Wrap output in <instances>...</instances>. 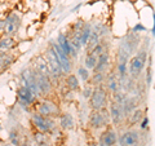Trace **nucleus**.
I'll return each mask as SVG.
<instances>
[{
    "instance_id": "f257e3e1",
    "label": "nucleus",
    "mask_w": 155,
    "mask_h": 146,
    "mask_svg": "<svg viewBox=\"0 0 155 146\" xmlns=\"http://www.w3.org/2000/svg\"><path fill=\"white\" fill-rule=\"evenodd\" d=\"M147 62V52L145 49H141L137 52V55H134L128 62V75L130 78H138L141 75V72L146 67Z\"/></svg>"
},
{
    "instance_id": "f03ea898",
    "label": "nucleus",
    "mask_w": 155,
    "mask_h": 146,
    "mask_svg": "<svg viewBox=\"0 0 155 146\" xmlns=\"http://www.w3.org/2000/svg\"><path fill=\"white\" fill-rule=\"evenodd\" d=\"M107 97L109 92L106 91L105 87L102 85H97L93 87V92L89 97V106L92 110H101L106 108L107 105Z\"/></svg>"
},
{
    "instance_id": "7ed1b4c3",
    "label": "nucleus",
    "mask_w": 155,
    "mask_h": 146,
    "mask_svg": "<svg viewBox=\"0 0 155 146\" xmlns=\"http://www.w3.org/2000/svg\"><path fill=\"white\" fill-rule=\"evenodd\" d=\"M109 123H110V114L106 108L101 110H92L89 115V125L92 128L100 129L102 127H106Z\"/></svg>"
},
{
    "instance_id": "20e7f679",
    "label": "nucleus",
    "mask_w": 155,
    "mask_h": 146,
    "mask_svg": "<svg viewBox=\"0 0 155 146\" xmlns=\"http://www.w3.org/2000/svg\"><path fill=\"white\" fill-rule=\"evenodd\" d=\"M45 60L48 62V65H49V69H51V72H52V76L53 78H60L64 74V71H62V66H61V61L60 58H58L56 51L53 49V47H48V49L45 51Z\"/></svg>"
},
{
    "instance_id": "39448f33",
    "label": "nucleus",
    "mask_w": 155,
    "mask_h": 146,
    "mask_svg": "<svg viewBox=\"0 0 155 146\" xmlns=\"http://www.w3.org/2000/svg\"><path fill=\"white\" fill-rule=\"evenodd\" d=\"M31 123L34 124L38 131L40 132H44V133H48L54 128V119L53 118H47V116H43L39 113H32L31 115Z\"/></svg>"
},
{
    "instance_id": "423d86ee",
    "label": "nucleus",
    "mask_w": 155,
    "mask_h": 146,
    "mask_svg": "<svg viewBox=\"0 0 155 146\" xmlns=\"http://www.w3.org/2000/svg\"><path fill=\"white\" fill-rule=\"evenodd\" d=\"M36 113H39L43 116H47V118H53V119H54L56 116H60V114H61L57 104H54V102H52V101H48V100L39 102V105L36 108Z\"/></svg>"
},
{
    "instance_id": "0eeeda50",
    "label": "nucleus",
    "mask_w": 155,
    "mask_h": 146,
    "mask_svg": "<svg viewBox=\"0 0 155 146\" xmlns=\"http://www.w3.org/2000/svg\"><path fill=\"white\" fill-rule=\"evenodd\" d=\"M120 146H141V133L137 129H128L120 136Z\"/></svg>"
},
{
    "instance_id": "6e6552de",
    "label": "nucleus",
    "mask_w": 155,
    "mask_h": 146,
    "mask_svg": "<svg viewBox=\"0 0 155 146\" xmlns=\"http://www.w3.org/2000/svg\"><path fill=\"white\" fill-rule=\"evenodd\" d=\"M19 25H21V19H19V16L16 13H9L8 16L4 19V30L3 32L7 36H12L17 32V30L19 28Z\"/></svg>"
},
{
    "instance_id": "1a4fd4ad",
    "label": "nucleus",
    "mask_w": 155,
    "mask_h": 146,
    "mask_svg": "<svg viewBox=\"0 0 155 146\" xmlns=\"http://www.w3.org/2000/svg\"><path fill=\"white\" fill-rule=\"evenodd\" d=\"M17 97H18V102L21 104V106H23V109H27L28 106L34 105L38 100V97L25 85L19 87L17 89Z\"/></svg>"
},
{
    "instance_id": "9d476101",
    "label": "nucleus",
    "mask_w": 155,
    "mask_h": 146,
    "mask_svg": "<svg viewBox=\"0 0 155 146\" xmlns=\"http://www.w3.org/2000/svg\"><path fill=\"white\" fill-rule=\"evenodd\" d=\"M107 110H109V114H110V120L113 121V124L119 125L124 121L125 115H124V111H123V108H122V104L111 101Z\"/></svg>"
},
{
    "instance_id": "9b49d317",
    "label": "nucleus",
    "mask_w": 155,
    "mask_h": 146,
    "mask_svg": "<svg viewBox=\"0 0 155 146\" xmlns=\"http://www.w3.org/2000/svg\"><path fill=\"white\" fill-rule=\"evenodd\" d=\"M51 45L53 47V49L56 51L58 58H60L61 61V66H62V71H64V74H70L71 72V69H72V65H71V60H70V56H67L66 53L61 49V47L57 44V41H52Z\"/></svg>"
},
{
    "instance_id": "f8f14e48",
    "label": "nucleus",
    "mask_w": 155,
    "mask_h": 146,
    "mask_svg": "<svg viewBox=\"0 0 155 146\" xmlns=\"http://www.w3.org/2000/svg\"><path fill=\"white\" fill-rule=\"evenodd\" d=\"M35 70V69H34ZM35 75H36V84H38V88L40 91V95L41 96H47L52 92V78L47 76V75H43L40 72H38L35 70Z\"/></svg>"
},
{
    "instance_id": "ddd939ff",
    "label": "nucleus",
    "mask_w": 155,
    "mask_h": 146,
    "mask_svg": "<svg viewBox=\"0 0 155 146\" xmlns=\"http://www.w3.org/2000/svg\"><path fill=\"white\" fill-rule=\"evenodd\" d=\"M57 44L61 47V49L64 51L67 56H70L72 58H75L78 56V51L75 49V48L71 47L70 39H69V36H67L66 34H64V32L58 34V36H57Z\"/></svg>"
},
{
    "instance_id": "4468645a",
    "label": "nucleus",
    "mask_w": 155,
    "mask_h": 146,
    "mask_svg": "<svg viewBox=\"0 0 155 146\" xmlns=\"http://www.w3.org/2000/svg\"><path fill=\"white\" fill-rule=\"evenodd\" d=\"M116 141H118V134L114 129L106 128L100 136L98 145L100 146H115Z\"/></svg>"
},
{
    "instance_id": "2eb2a0df",
    "label": "nucleus",
    "mask_w": 155,
    "mask_h": 146,
    "mask_svg": "<svg viewBox=\"0 0 155 146\" xmlns=\"http://www.w3.org/2000/svg\"><path fill=\"white\" fill-rule=\"evenodd\" d=\"M109 65H110V55L109 52H104L97 57V64L96 67L93 69V72H105L109 70Z\"/></svg>"
},
{
    "instance_id": "dca6fc26",
    "label": "nucleus",
    "mask_w": 155,
    "mask_h": 146,
    "mask_svg": "<svg viewBox=\"0 0 155 146\" xmlns=\"http://www.w3.org/2000/svg\"><path fill=\"white\" fill-rule=\"evenodd\" d=\"M106 91L110 92L111 95L118 92L120 88V80H119V76L116 72H110L109 75H106Z\"/></svg>"
},
{
    "instance_id": "f3484780",
    "label": "nucleus",
    "mask_w": 155,
    "mask_h": 146,
    "mask_svg": "<svg viewBox=\"0 0 155 146\" xmlns=\"http://www.w3.org/2000/svg\"><path fill=\"white\" fill-rule=\"evenodd\" d=\"M35 70L38 72H40L43 75H47L49 78H53L52 76V72H51V69H49V65L44 57H38L35 60Z\"/></svg>"
},
{
    "instance_id": "a211bd4d",
    "label": "nucleus",
    "mask_w": 155,
    "mask_h": 146,
    "mask_svg": "<svg viewBox=\"0 0 155 146\" xmlns=\"http://www.w3.org/2000/svg\"><path fill=\"white\" fill-rule=\"evenodd\" d=\"M60 127L65 131H70L74 128L75 125V121H74V118L70 113H61L60 114Z\"/></svg>"
},
{
    "instance_id": "6ab92c4d",
    "label": "nucleus",
    "mask_w": 155,
    "mask_h": 146,
    "mask_svg": "<svg viewBox=\"0 0 155 146\" xmlns=\"http://www.w3.org/2000/svg\"><path fill=\"white\" fill-rule=\"evenodd\" d=\"M122 108H123L125 118H128V116L130 115V113L137 109V101H136L134 98H132V97H125V98L123 100V102H122Z\"/></svg>"
},
{
    "instance_id": "aec40b11",
    "label": "nucleus",
    "mask_w": 155,
    "mask_h": 146,
    "mask_svg": "<svg viewBox=\"0 0 155 146\" xmlns=\"http://www.w3.org/2000/svg\"><path fill=\"white\" fill-rule=\"evenodd\" d=\"M65 84L70 91L75 92L80 89V80L78 79V76L74 74H67L65 79Z\"/></svg>"
},
{
    "instance_id": "412c9836",
    "label": "nucleus",
    "mask_w": 155,
    "mask_h": 146,
    "mask_svg": "<svg viewBox=\"0 0 155 146\" xmlns=\"http://www.w3.org/2000/svg\"><path fill=\"white\" fill-rule=\"evenodd\" d=\"M143 116H145V115H143V110H142V109H138V108H137L136 110H133L132 113H130V115L128 116L130 125H137V124H140Z\"/></svg>"
},
{
    "instance_id": "4be33fe9",
    "label": "nucleus",
    "mask_w": 155,
    "mask_h": 146,
    "mask_svg": "<svg viewBox=\"0 0 155 146\" xmlns=\"http://www.w3.org/2000/svg\"><path fill=\"white\" fill-rule=\"evenodd\" d=\"M100 39H101V36H100L98 31L92 28V32H91L89 39H88V41H87V45H85V47H87V52L92 51V48L98 44V43H100Z\"/></svg>"
},
{
    "instance_id": "5701e85b",
    "label": "nucleus",
    "mask_w": 155,
    "mask_h": 146,
    "mask_svg": "<svg viewBox=\"0 0 155 146\" xmlns=\"http://www.w3.org/2000/svg\"><path fill=\"white\" fill-rule=\"evenodd\" d=\"M14 47V39L12 36H4L0 39V51L2 52H8Z\"/></svg>"
},
{
    "instance_id": "b1692460",
    "label": "nucleus",
    "mask_w": 155,
    "mask_h": 146,
    "mask_svg": "<svg viewBox=\"0 0 155 146\" xmlns=\"http://www.w3.org/2000/svg\"><path fill=\"white\" fill-rule=\"evenodd\" d=\"M105 79H106V74L105 72H93L91 75V84L93 87H97V85H102L105 83Z\"/></svg>"
},
{
    "instance_id": "393cba45",
    "label": "nucleus",
    "mask_w": 155,
    "mask_h": 146,
    "mask_svg": "<svg viewBox=\"0 0 155 146\" xmlns=\"http://www.w3.org/2000/svg\"><path fill=\"white\" fill-rule=\"evenodd\" d=\"M91 32H92L91 25L85 23L84 27L81 28V31H80V43H81V47H85L87 45V41H88V39H89Z\"/></svg>"
},
{
    "instance_id": "a878e982",
    "label": "nucleus",
    "mask_w": 155,
    "mask_h": 146,
    "mask_svg": "<svg viewBox=\"0 0 155 146\" xmlns=\"http://www.w3.org/2000/svg\"><path fill=\"white\" fill-rule=\"evenodd\" d=\"M96 64H97V57L88 52L85 56V60H84V67L88 70H93L96 67Z\"/></svg>"
},
{
    "instance_id": "bb28decb",
    "label": "nucleus",
    "mask_w": 155,
    "mask_h": 146,
    "mask_svg": "<svg viewBox=\"0 0 155 146\" xmlns=\"http://www.w3.org/2000/svg\"><path fill=\"white\" fill-rule=\"evenodd\" d=\"M78 76H80L83 81H89L91 72L88 69H85V67H79V69H78Z\"/></svg>"
},
{
    "instance_id": "cd10ccee",
    "label": "nucleus",
    "mask_w": 155,
    "mask_h": 146,
    "mask_svg": "<svg viewBox=\"0 0 155 146\" xmlns=\"http://www.w3.org/2000/svg\"><path fill=\"white\" fill-rule=\"evenodd\" d=\"M9 140H11V144L13 146H21V140H19V134L16 131H12L9 133Z\"/></svg>"
},
{
    "instance_id": "c85d7f7f",
    "label": "nucleus",
    "mask_w": 155,
    "mask_h": 146,
    "mask_svg": "<svg viewBox=\"0 0 155 146\" xmlns=\"http://www.w3.org/2000/svg\"><path fill=\"white\" fill-rule=\"evenodd\" d=\"M105 52V45H104V43H98L97 45H94L93 48H92V51H89V53H92V55H94L96 57H98L101 53H104Z\"/></svg>"
},
{
    "instance_id": "c756f323",
    "label": "nucleus",
    "mask_w": 155,
    "mask_h": 146,
    "mask_svg": "<svg viewBox=\"0 0 155 146\" xmlns=\"http://www.w3.org/2000/svg\"><path fill=\"white\" fill-rule=\"evenodd\" d=\"M34 140H35V142L39 145V144H43L47 141V134L44 132H40V131H36L35 133H34Z\"/></svg>"
},
{
    "instance_id": "7c9ffc66",
    "label": "nucleus",
    "mask_w": 155,
    "mask_h": 146,
    "mask_svg": "<svg viewBox=\"0 0 155 146\" xmlns=\"http://www.w3.org/2000/svg\"><path fill=\"white\" fill-rule=\"evenodd\" d=\"M92 92H93V88H92V85H88L87 84L84 87V91H83V96L85 97V98H89L91 95H92Z\"/></svg>"
},
{
    "instance_id": "2f4dec72",
    "label": "nucleus",
    "mask_w": 155,
    "mask_h": 146,
    "mask_svg": "<svg viewBox=\"0 0 155 146\" xmlns=\"http://www.w3.org/2000/svg\"><path fill=\"white\" fill-rule=\"evenodd\" d=\"M147 125H149V118L147 116H143L142 120H141V123H140V129H146L147 128Z\"/></svg>"
},
{
    "instance_id": "473e14b6",
    "label": "nucleus",
    "mask_w": 155,
    "mask_h": 146,
    "mask_svg": "<svg viewBox=\"0 0 155 146\" xmlns=\"http://www.w3.org/2000/svg\"><path fill=\"white\" fill-rule=\"evenodd\" d=\"M146 84L150 85L151 84V69L147 70V75H146Z\"/></svg>"
},
{
    "instance_id": "72a5a7b5",
    "label": "nucleus",
    "mask_w": 155,
    "mask_h": 146,
    "mask_svg": "<svg viewBox=\"0 0 155 146\" xmlns=\"http://www.w3.org/2000/svg\"><path fill=\"white\" fill-rule=\"evenodd\" d=\"M138 30L145 31V27H143L142 25H137V26H134V28H133V32H138Z\"/></svg>"
},
{
    "instance_id": "f704fd0d",
    "label": "nucleus",
    "mask_w": 155,
    "mask_h": 146,
    "mask_svg": "<svg viewBox=\"0 0 155 146\" xmlns=\"http://www.w3.org/2000/svg\"><path fill=\"white\" fill-rule=\"evenodd\" d=\"M4 30V19H0V32H3Z\"/></svg>"
},
{
    "instance_id": "c9c22d12",
    "label": "nucleus",
    "mask_w": 155,
    "mask_h": 146,
    "mask_svg": "<svg viewBox=\"0 0 155 146\" xmlns=\"http://www.w3.org/2000/svg\"><path fill=\"white\" fill-rule=\"evenodd\" d=\"M153 17H154V26H153V35L155 36V13L153 14Z\"/></svg>"
},
{
    "instance_id": "e433bc0d",
    "label": "nucleus",
    "mask_w": 155,
    "mask_h": 146,
    "mask_svg": "<svg viewBox=\"0 0 155 146\" xmlns=\"http://www.w3.org/2000/svg\"><path fill=\"white\" fill-rule=\"evenodd\" d=\"M21 146H34V145H31L30 142H25V144H21Z\"/></svg>"
},
{
    "instance_id": "4c0bfd02",
    "label": "nucleus",
    "mask_w": 155,
    "mask_h": 146,
    "mask_svg": "<svg viewBox=\"0 0 155 146\" xmlns=\"http://www.w3.org/2000/svg\"><path fill=\"white\" fill-rule=\"evenodd\" d=\"M3 146H11V145H3ZM13 146V145H12Z\"/></svg>"
},
{
    "instance_id": "58836bf2",
    "label": "nucleus",
    "mask_w": 155,
    "mask_h": 146,
    "mask_svg": "<svg viewBox=\"0 0 155 146\" xmlns=\"http://www.w3.org/2000/svg\"><path fill=\"white\" fill-rule=\"evenodd\" d=\"M0 129H2V125H0Z\"/></svg>"
}]
</instances>
